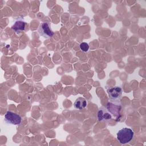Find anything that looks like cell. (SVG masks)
I'll list each match as a JSON object with an SVG mask.
<instances>
[{"mask_svg":"<svg viewBox=\"0 0 146 146\" xmlns=\"http://www.w3.org/2000/svg\"><path fill=\"white\" fill-rule=\"evenodd\" d=\"M110 99L112 102H119L122 97V89L120 87L115 86L107 90Z\"/></svg>","mask_w":146,"mask_h":146,"instance_id":"5","label":"cell"},{"mask_svg":"<svg viewBox=\"0 0 146 146\" xmlns=\"http://www.w3.org/2000/svg\"><path fill=\"white\" fill-rule=\"evenodd\" d=\"M5 121L7 124L19 125L22 122V117L18 114L9 111L5 115Z\"/></svg>","mask_w":146,"mask_h":146,"instance_id":"4","label":"cell"},{"mask_svg":"<svg viewBox=\"0 0 146 146\" xmlns=\"http://www.w3.org/2000/svg\"><path fill=\"white\" fill-rule=\"evenodd\" d=\"M112 117V115L107 111V109H103L101 108L98 112V118L99 121L108 120L111 119Z\"/></svg>","mask_w":146,"mask_h":146,"instance_id":"6","label":"cell"},{"mask_svg":"<svg viewBox=\"0 0 146 146\" xmlns=\"http://www.w3.org/2000/svg\"><path fill=\"white\" fill-rule=\"evenodd\" d=\"M80 48L81 50H82L84 52H87L88 51L89 49V46L88 44L86 42H82L80 44Z\"/></svg>","mask_w":146,"mask_h":146,"instance_id":"9","label":"cell"},{"mask_svg":"<svg viewBox=\"0 0 146 146\" xmlns=\"http://www.w3.org/2000/svg\"><path fill=\"white\" fill-rule=\"evenodd\" d=\"M107 110L116 121L120 119L121 106L119 102L112 101L108 102L107 104Z\"/></svg>","mask_w":146,"mask_h":146,"instance_id":"2","label":"cell"},{"mask_svg":"<svg viewBox=\"0 0 146 146\" xmlns=\"http://www.w3.org/2000/svg\"><path fill=\"white\" fill-rule=\"evenodd\" d=\"M38 32L40 35L45 38H50L54 35V32L48 22H42L39 26Z\"/></svg>","mask_w":146,"mask_h":146,"instance_id":"3","label":"cell"},{"mask_svg":"<svg viewBox=\"0 0 146 146\" xmlns=\"http://www.w3.org/2000/svg\"><path fill=\"white\" fill-rule=\"evenodd\" d=\"M26 25V22L22 19L17 20L12 26V29L16 33H19L21 31H25Z\"/></svg>","mask_w":146,"mask_h":146,"instance_id":"7","label":"cell"},{"mask_svg":"<svg viewBox=\"0 0 146 146\" xmlns=\"http://www.w3.org/2000/svg\"><path fill=\"white\" fill-rule=\"evenodd\" d=\"M74 106L76 110H80L85 108L87 107V101L83 98H78L76 99Z\"/></svg>","mask_w":146,"mask_h":146,"instance_id":"8","label":"cell"},{"mask_svg":"<svg viewBox=\"0 0 146 146\" xmlns=\"http://www.w3.org/2000/svg\"><path fill=\"white\" fill-rule=\"evenodd\" d=\"M134 135L133 131L128 128H123L120 129L117 133V139L121 144L129 143Z\"/></svg>","mask_w":146,"mask_h":146,"instance_id":"1","label":"cell"}]
</instances>
